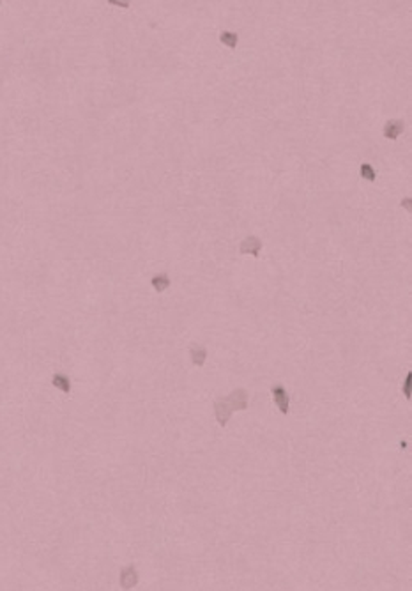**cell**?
Masks as SVG:
<instances>
[{
    "label": "cell",
    "instance_id": "1",
    "mask_svg": "<svg viewBox=\"0 0 412 591\" xmlns=\"http://www.w3.org/2000/svg\"><path fill=\"white\" fill-rule=\"evenodd\" d=\"M225 400H227V404L232 407V411L248 409V393H246V389H242V388L234 389V391H232Z\"/></svg>",
    "mask_w": 412,
    "mask_h": 591
},
{
    "label": "cell",
    "instance_id": "2",
    "mask_svg": "<svg viewBox=\"0 0 412 591\" xmlns=\"http://www.w3.org/2000/svg\"><path fill=\"white\" fill-rule=\"evenodd\" d=\"M271 393H273L274 404L278 406V409L281 411L283 414H289V411H290V399H289V393H286L285 386L274 384L273 388H271Z\"/></svg>",
    "mask_w": 412,
    "mask_h": 591
},
{
    "label": "cell",
    "instance_id": "3",
    "mask_svg": "<svg viewBox=\"0 0 412 591\" xmlns=\"http://www.w3.org/2000/svg\"><path fill=\"white\" fill-rule=\"evenodd\" d=\"M232 413H234V411H232V407L228 406L225 399L214 400V414H216V420H218V423H220L221 427H225V425L228 423Z\"/></svg>",
    "mask_w": 412,
    "mask_h": 591
},
{
    "label": "cell",
    "instance_id": "4",
    "mask_svg": "<svg viewBox=\"0 0 412 591\" xmlns=\"http://www.w3.org/2000/svg\"><path fill=\"white\" fill-rule=\"evenodd\" d=\"M260 250H262V241H260L259 238H255V235H248L246 239H242L241 245H239V252L242 253V255H253V257H259Z\"/></svg>",
    "mask_w": 412,
    "mask_h": 591
},
{
    "label": "cell",
    "instance_id": "5",
    "mask_svg": "<svg viewBox=\"0 0 412 591\" xmlns=\"http://www.w3.org/2000/svg\"><path fill=\"white\" fill-rule=\"evenodd\" d=\"M403 128H405V124H403L402 119L388 121V123L384 124V137L388 138V140H396V138L403 133Z\"/></svg>",
    "mask_w": 412,
    "mask_h": 591
},
{
    "label": "cell",
    "instance_id": "6",
    "mask_svg": "<svg viewBox=\"0 0 412 591\" xmlns=\"http://www.w3.org/2000/svg\"><path fill=\"white\" fill-rule=\"evenodd\" d=\"M189 358H191V363L195 365V367H202V365L205 363V360H207L205 347L191 345V347H189Z\"/></svg>",
    "mask_w": 412,
    "mask_h": 591
},
{
    "label": "cell",
    "instance_id": "7",
    "mask_svg": "<svg viewBox=\"0 0 412 591\" xmlns=\"http://www.w3.org/2000/svg\"><path fill=\"white\" fill-rule=\"evenodd\" d=\"M170 278H168V274H164V273H157V274H154L152 278H150V285H152L154 287V291L156 292H164L167 291L168 287H170Z\"/></svg>",
    "mask_w": 412,
    "mask_h": 591
},
{
    "label": "cell",
    "instance_id": "8",
    "mask_svg": "<svg viewBox=\"0 0 412 591\" xmlns=\"http://www.w3.org/2000/svg\"><path fill=\"white\" fill-rule=\"evenodd\" d=\"M220 41L223 43L225 46H228V48H235V46H237V43H239V37H237V34H235V32L223 30L220 34Z\"/></svg>",
    "mask_w": 412,
    "mask_h": 591
},
{
    "label": "cell",
    "instance_id": "9",
    "mask_svg": "<svg viewBox=\"0 0 412 591\" xmlns=\"http://www.w3.org/2000/svg\"><path fill=\"white\" fill-rule=\"evenodd\" d=\"M359 175L364 179V181H368V182H374L375 179H377V172L374 170V167H372L370 163H361L359 165Z\"/></svg>",
    "mask_w": 412,
    "mask_h": 591
},
{
    "label": "cell",
    "instance_id": "10",
    "mask_svg": "<svg viewBox=\"0 0 412 591\" xmlns=\"http://www.w3.org/2000/svg\"><path fill=\"white\" fill-rule=\"evenodd\" d=\"M53 386H57L59 389H62L64 393H69L71 391V382H69V379H67V375H64V374H55V375H53Z\"/></svg>",
    "mask_w": 412,
    "mask_h": 591
},
{
    "label": "cell",
    "instance_id": "11",
    "mask_svg": "<svg viewBox=\"0 0 412 591\" xmlns=\"http://www.w3.org/2000/svg\"><path fill=\"white\" fill-rule=\"evenodd\" d=\"M120 579H122V586L124 588H130V586H133L135 579H137V575H135L133 568H126V570H122V575H120Z\"/></svg>",
    "mask_w": 412,
    "mask_h": 591
},
{
    "label": "cell",
    "instance_id": "12",
    "mask_svg": "<svg viewBox=\"0 0 412 591\" xmlns=\"http://www.w3.org/2000/svg\"><path fill=\"white\" fill-rule=\"evenodd\" d=\"M402 391H403V395H405V399L409 400L410 395H412V372L407 374V379H405V382H403V386H402Z\"/></svg>",
    "mask_w": 412,
    "mask_h": 591
},
{
    "label": "cell",
    "instance_id": "13",
    "mask_svg": "<svg viewBox=\"0 0 412 591\" xmlns=\"http://www.w3.org/2000/svg\"><path fill=\"white\" fill-rule=\"evenodd\" d=\"M108 4L117 6V7H122V9H128V7L131 6V0H108Z\"/></svg>",
    "mask_w": 412,
    "mask_h": 591
},
{
    "label": "cell",
    "instance_id": "14",
    "mask_svg": "<svg viewBox=\"0 0 412 591\" xmlns=\"http://www.w3.org/2000/svg\"><path fill=\"white\" fill-rule=\"evenodd\" d=\"M402 206L405 207L407 211H410V199H405V200H403V202H402Z\"/></svg>",
    "mask_w": 412,
    "mask_h": 591
},
{
    "label": "cell",
    "instance_id": "15",
    "mask_svg": "<svg viewBox=\"0 0 412 591\" xmlns=\"http://www.w3.org/2000/svg\"><path fill=\"white\" fill-rule=\"evenodd\" d=\"M0 6H2V0H0Z\"/></svg>",
    "mask_w": 412,
    "mask_h": 591
}]
</instances>
